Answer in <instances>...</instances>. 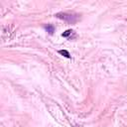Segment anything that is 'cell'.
<instances>
[{
	"mask_svg": "<svg viewBox=\"0 0 127 127\" xmlns=\"http://www.w3.org/2000/svg\"><path fill=\"white\" fill-rule=\"evenodd\" d=\"M55 17L65 21L68 24H75L78 20V16L75 14H70V13H66V12H59L57 14H55Z\"/></svg>",
	"mask_w": 127,
	"mask_h": 127,
	"instance_id": "1",
	"label": "cell"
},
{
	"mask_svg": "<svg viewBox=\"0 0 127 127\" xmlns=\"http://www.w3.org/2000/svg\"><path fill=\"white\" fill-rule=\"evenodd\" d=\"M44 28H45V30H46L50 35H53V34H54V32H55V27H54V25H52V24L45 25V26H44Z\"/></svg>",
	"mask_w": 127,
	"mask_h": 127,
	"instance_id": "2",
	"label": "cell"
},
{
	"mask_svg": "<svg viewBox=\"0 0 127 127\" xmlns=\"http://www.w3.org/2000/svg\"><path fill=\"white\" fill-rule=\"evenodd\" d=\"M59 54H61L62 56L65 57V58H67V59H70V55H69V53H68L66 50H61V51H59Z\"/></svg>",
	"mask_w": 127,
	"mask_h": 127,
	"instance_id": "3",
	"label": "cell"
},
{
	"mask_svg": "<svg viewBox=\"0 0 127 127\" xmlns=\"http://www.w3.org/2000/svg\"><path fill=\"white\" fill-rule=\"evenodd\" d=\"M72 32H73V31H72V30H70V29H69V30H66L65 32H64V33L62 34V36H63V37H68L69 35H71V34H72Z\"/></svg>",
	"mask_w": 127,
	"mask_h": 127,
	"instance_id": "4",
	"label": "cell"
}]
</instances>
